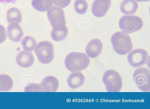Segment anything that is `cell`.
I'll return each instance as SVG.
<instances>
[{
  "mask_svg": "<svg viewBox=\"0 0 150 109\" xmlns=\"http://www.w3.org/2000/svg\"><path fill=\"white\" fill-rule=\"evenodd\" d=\"M103 81L108 92H119L122 86V79L120 75L116 71L110 69L104 73Z\"/></svg>",
  "mask_w": 150,
  "mask_h": 109,
  "instance_id": "277c9868",
  "label": "cell"
},
{
  "mask_svg": "<svg viewBox=\"0 0 150 109\" xmlns=\"http://www.w3.org/2000/svg\"><path fill=\"white\" fill-rule=\"evenodd\" d=\"M138 7V4L135 0H123L120 5V10L123 14H133Z\"/></svg>",
  "mask_w": 150,
  "mask_h": 109,
  "instance_id": "9a60e30c",
  "label": "cell"
},
{
  "mask_svg": "<svg viewBox=\"0 0 150 109\" xmlns=\"http://www.w3.org/2000/svg\"><path fill=\"white\" fill-rule=\"evenodd\" d=\"M32 5L33 8L40 12L48 11L52 6V0H32Z\"/></svg>",
  "mask_w": 150,
  "mask_h": 109,
  "instance_id": "e0dca14e",
  "label": "cell"
},
{
  "mask_svg": "<svg viewBox=\"0 0 150 109\" xmlns=\"http://www.w3.org/2000/svg\"><path fill=\"white\" fill-rule=\"evenodd\" d=\"M68 33V29L67 26L63 29L55 31L52 29L51 33L52 39L56 41H60L65 39Z\"/></svg>",
  "mask_w": 150,
  "mask_h": 109,
  "instance_id": "ffe728a7",
  "label": "cell"
},
{
  "mask_svg": "<svg viewBox=\"0 0 150 109\" xmlns=\"http://www.w3.org/2000/svg\"><path fill=\"white\" fill-rule=\"evenodd\" d=\"M34 51L38 60L42 64L49 63L54 59L53 46L49 41H43L38 43L34 49Z\"/></svg>",
  "mask_w": 150,
  "mask_h": 109,
  "instance_id": "3957f363",
  "label": "cell"
},
{
  "mask_svg": "<svg viewBox=\"0 0 150 109\" xmlns=\"http://www.w3.org/2000/svg\"><path fill=\"white\" fill-rule=\"evenodd\" d=\"M148 55L144 49L137 48L131 51L127 56V61L129 64L134 68L145 65L148 59Z\"/></svg>",
  "mask_w": 150,
  "mask_h": 109,
  "instance_id": "ba28073f",
  "label": "cell"
},
{
  "mask_svg": "<svg viewBox=\"0 0 150 109\" xmlns=\"http://www.w3.org/2000/svg\"><path fill=\"white\" fill-rule=\"evenodd\" d=\"M7 33L9 38L14 42L20 41L24 34L22 28L15 22L10 23L8 25Z\"/></svg>",
  "mask_w": 150,
  "mask_h": 109,
  "instance_id": "30bf717a",
  "label": "cell"
},
{
  "mask_svg": "<svg viewBox=\"0 0 150 109\" xmlns=\"http://www.w3.org/2000/svg\"><path fill=\"white\" fill-rule=\"evenodd\" d=\"M111 4L110 0H94L91 6V12L96 17H101L108 12Z\"/></svg>",
  "mask_w": 150,
  "mask_h": 109,
  "instance_id": "9c48e42d",
  "label": "cell"
},
{
  "mask_svg": "<svg viewBox=\"0 0 150 109\" xmlns=\"http://www.w3.org/2000/svg\"><path fill=\"white\" fill-rule=\"evenodd\" d=\"M34 58L32 53L25 50L19 53L16 58L17 64L20 67L27 68L33 63Z\"/></svg>",
  "mask_w": 150,
  "mask_h": 109,
  "instance_id": "7c38bea8",
  "label": "cell"
},
{
  "mask_svg": "<svg viewBox=\"0 0 150 109\" xmlns=\"http://www.w3.org/2000/svg\"><path fill=\"white\" fill-rule=\"evenodd\" d=\"M25 91H41L43 92V90L40 84H33L30 85L26 86L25 88Z\"/></svg>",
  "mask_w": 150,
  "mask_h": 109,
  "instance_id": "7402d4cb",
  "label": "cell"
},
{
  "mask_svg": "<svg viewBox=\"0 0 150 109\" xmlns=\"http://www.w3.org/2000/svg\"><path fill=\"white\" fill-rule=\"evenodd\" d=\"M6 18L9 23L15 22L20 24L22 20L21 13L17 8H11L7 11Z\"/></svg>",
  "mask_w": 150,
  "mask_h": 109,
  "instance_id": "2e32d148",
  "label": "cell"
},
{
  "mask_svg": "<svg viewBox=\"0 0 150 109\" xmlns=\"http://www.w3.org/2000/svg\"><path fill=\"white\" fill-rule=\"evenodd\" d=\"M133 80L136 85L142 91H150V71L147 68L139 67L133 74Z\"/></svg>",
  "mask_w": 150,
  "mask_h": 109,
  "instance_id": "52a82bcc",
  "label": "cell"
},
{
  "mask_svg": "<svg viewBox=\"0 0 150 109\" xmlns=\"http://www.w3.org/2000/svg\"><path fill=\"white\" fill-rule=\"evenodd\" d=\"M85 78L83 75L80 72L71 73L69 76L67 82L69 86L73 89H77L84 83Z\"/></svg>",
  "mask_w": 150,
  "mask_h": 109,
  "instance_id": "4fadbf2b",
  "label": "cell"
},
{
  "mask_svg": "<svg viewBox=\"0 0 150 109\" xmlns=\"http://www.w3.org/2000/svg\"><path fill=\"white\" fill-rule=\"evenodd\" d=\"M90 62L89 58L86 53L73 52L67 56L64 64L69 71L73 72L85 69L89 65Z\"/></svg>",
  "mask_w": 150,
  "mask_h": 109,
  "instance_id": "6da1fadb",
  "label": "cell"
},
{
  "mask_svg": "<svg viewBox=\"0 0 150 109\" xmlns=\"http://www.w3.org/2000/svg\"><path fill=\"white\" fill-rule=\"evenodd\" d=\"M103 44L99 39H95L90 41L86 47L85 51L89 57L94 58L97 57L101 53Z\"/></svg>",
  "mask_w": 150,
  "mask_h": 109,
  "instance_id": "8fae6325",
  "label": "cell"
},
{
  "mask_svg": "<svg viewBox=\"0 0 150 109\" xmlns=\"http://www.w3.org/2000/svg\"><path fill=\"white\" fill-rule=\"evenodd\" d=\"M75 11L78 14H83L87 11L88 4L85 0H76L74 3Z\"/></svg>",
  "mask_w": 150,
  "mask_h": 109,
  "instance_id": "44dd1931",
  "label": "cell"
},
{
  "mask_svg": "<svg viewBox=\"0 0 150 109\" xmlns=\"http://www.w3.org/2000/svg\"><path fill=\"white\" fill-rule=\"evenodd\" d=\"M6 37V31L5 27L0 24V44L5 41Z\"/></svg>",
  "mask_w": 150,
  "mask_h": 109,
  "instance_id": "cb8c5ba5",
  "label": "cell"
},
{
  "mask_svg": "<svg viewBox=\"0 0 150 109\" xmlns=\"http://www.w3.org/2000/svg\"><path fill=\"white\" fill-rule=\"evenodd\" d=\"M40 85L43 88L44 92H54L57 90L59 82L55 77L49 76L43 79Z\"/></svg>",
  "mask_w": 150,
  "mask_h": 109,
  "instance_id": "5bb4252c",
  "label": "cell"
},
{
  "mask_svg": "<svg viewBox=\"0 0 150 109\" xmlns=\"http://www.w3.org/2000/svg\"><path fill=\"white\" fill-rule=\"evenodd\" d=\"M13 85V81L10 76L6 74H0V91H8Z\"/></svg>",
  "mask_w": 150,
  "mask_h": 109,
  "instance_id": "ac0fdd59",
  "label": "cell"
},
{
  "mask_svg": "<svg viewBox=\"0 0 150 109\" xmlns=\"http://www.w3.org/2000/svg\"><path fill=\"white\" fill-rule=\"evenodd\" d=\"M135 1H136L138 2H142V1H144V2H147L149 1L150 0H135Z\"/></svg>",
  "mask_w": 150,
  "mask_h": 109,
  "instance_id": "484cf974",
  "label": "cell"
},
{
  "mask_svg": "<svg viewBox=\"0 0 150 109\" xmlns=\"http://www.w3.org/2000/svg\"><path fill=\"white\" fill-rule=\"evenodd\" d=\"M111 42L114 51L120 55L129 53L133 48L130 36L122 31L114 33L111 37Z\"/></svg>",
  "mask_w": 150,
  "mask_h": 109,
  "instance_id": "7a4b0ae2",
  "label": "cell"
},
{
  "mask_svg": "<svg viewBox=\"0 0 150 109\" xmlns=\"http://www.w3.org/2000/svg\"><path fill=\"white\" fill-rule=\"evenodd\" d=\"M47 15L53 29L60 30L66 26L64 13L61 8L52 6L47 11Z\"/></svg>",
  "mask_w": 150,
  "mask_h": 109,
  "instance_id": "8992f818",
  "label": "cell"
},
{
  "mask_svg": "<svg viewBox=\"0 0 150 109\" xmlns=\"http://www.w3.org/2000/svg\"><path fill=\"white\" fill-rule=\"evenodd\" d=\"M21 43L24 50L31 52L35 49L37 45V42L33 37L27 36L23 38Z\"/></svg>",
  "mask_w": 150,
  "mask_h": 109,
  "instance_id": "d6986e66",
  "label": "cell"
},
{
  "mask_svg": "<svg viewBox=\"0 0 150 109\" xmlns=\"http://www.w3.org/2000/svg\"><path fill=\"white\" fill-rule=\"evenodd\" d=\"M17 0H0V3L5 4H7L10 3L15 4Z\"/></svg>",
  "mask_w": 150,
  "mask_h": 109,
  "instance_id": "d4e9b609",
  "label": "cell"
},
{
  "mask_svg": "<svg viewBox=\"0 0 150 109\" xmlns=\"http://www.w3.org/2000/svg\"><path fill=\"white\" fill-rule=\"evenodd\" d=\"M52 1L54 5L59 7L63 8L70 4L71 0H52Z\"/></svg>",
  "mask_w": 150,
  "mask_h": 109,
  "instance_id": "603a6c76",
  "label": "cell"
},
{
  "mask_svg": "<svg viewBox=\"0 0 150 109\" xmlns=\"http://www.w3.org/2000/svg\"><path fill=\"white\" fill-rule=\"evenodd\" d=\"M143 25L142 19L136 15L123 16L119 21L120 28L125 34L137 31L142 28Z\"/></svg>",
  "mask_w": 150,
  "mask_h": 109,
  "instance_id": "5b68a950",
  "label": "cell"
}]
</instances>
